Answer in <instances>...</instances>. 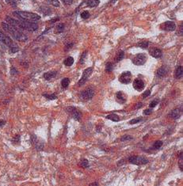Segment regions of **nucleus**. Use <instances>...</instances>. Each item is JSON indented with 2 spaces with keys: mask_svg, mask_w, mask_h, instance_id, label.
<instances>
[{
  "mask_svg": "<svg viewBox=\"0 0 183 186\" xmlns=\"http://www.w3.org/2000/svg\"><path fill=\"white\" fill-rule=\"evenodd\" d=\"M142 106H143L142 103H137V105H136V106H135V108H141Z\"/></svg>",
  "mask_w": 183,
  "mask_h": 186,
  "instance_id": "79ce46f5",
  "label": "nucleus"
},
{
  "mask_svg": "<svg viewBox=\"0 0 183 186\" xmlns=\"http://www.w3.org/2000/svg\"><path fill=\"white\" fill-rule=\"evenodd\" d=\"M152 56L154 58H160L162 56V51L159 48H155L154 51H152Z\"/></svg>",
  "mask_w": 183,
  "mask_h": 186,
  "instance_id": "aec40b11",
  "label": "nucleus"
},
{
  "mask_svg": "<svg viewBox=\"0 0 183 186\" xmlns=\"http://www.w3.org/2000/svg\"><path fill=\"white\" fill-rule=\"evenodd\" d=\"M81 17H82V18L83 19H87L89 18V17H90V14H89V12L88 11H84L81 14Z\"/></svg>",
  "mask_w": 183,
  "mask_h": 186,
  "instance_id": "7c9ffc66",
  "label": "nucleus"
},
{
  "mask_svg": "<svg viewBox=\"0 0 183 186\" xmlns=\"http://www.w3.org/2000/svg\"><path fill=\"white\" fill-rule=\"evenodd\" d=\"M73 0H63V2H64V4L66 5H71L72 3Z\"/></svg>",
  "mask_w": 183,
  "mask_h": 186,
  "instance_id": "ea45409f",
  "label": "nucleus"
},
{
  "mask_svg": "<svg viewBox=\"0 0 183 186\" xmlns=\"http://www.w3.org/2000/svg\"><path fill=\"white\" fill-rule=\"evenodd\" d=\"M32 143H33V144L35 146L36 149L37 150H42L43 147H44V144H43L42 142H39L38 141V139H37V137L36 136V135H32Z\"/></svg>",
  "mask_w": 183,
  "mask_h": 186,
  "instance_id": "f8f14e48",
  "label": "nucleus"
},
{
  "mask_svg": "<svg viewBox=\"0 0 183 186\" xmlns=\"http://www.w3.org/2000/svg\"><path fill=\"white\" fill-rule=\"evenodd\" d=\"M144 83L143 81L140 80V79H135L133 82V88L136 90L137 91H141L144 89Z\"/></svg>",
  "mask_w": 183,
  "mask_h": 186,
  "instance_id": "9b49d317",
  "label": "nucleus"
},
{
  "mask_svg": "<svg viewBox=\"0 0 183 186\" xmlns=\"http://www.w3.org/2000/svg\"><path fill=\"white\" fill-rule=\"evenodd\" d=\"M106 119H109V120L114 121V122H118L120 120V117L116 114H109V115L106 116Z\"/></svg>",
  "mask_w": 183,
  "mask_h": 186,
  "instance_id": "6ab92c4d",
  "label": "nucleus"
},
{
  "mask_svg": "<svg viewBox=\"0 0 183 186\" xmlns=\"http://www.w3.org/2000/svg\"><path fill=\"white\" fill-rule=\"evenodd\" d=\"M2 26L3 29L7 33H10L14 37V39H16L17 40L26 41L27 39H28V37L22 32H21V30L19 29L16 28V27H14V26H11V25H10L8 23H5V22L2 23Z\"/></svg>",
  "mask_w": 183,
  "mask_h": 186,
  "instance_id": "f03ea898",
  "label": "nucleus"
},
{
  "mask_svg": "<svg viewBox=\"0 0 183 186\" xmlns=\"http://www.w3.org/2000/svg\"><path fill=\"white\" fill-rule=\"evenodd\" d=\"M150 94H151V91H150V90H147V91H145V92L143 94V98L147 97Z\"/></svg>",
  "mask_w": 183,
  "mask_h": 186,
  "instance_id": "4c0bfd02",
  "label": "nucleus"
},
{
  "mask_svg": "<svg viewBox=\"0 0 183 186\" xmlns=\"http://www.w3.org/2000/svg\"><path fill=\"white\" fill-rule=\"evenodd\" d=\"M10 51H11L12 53H14V52L18 51V48L16 47V46H12V47H10Z\"/></svg>",
  "mask_w": 183,
  "mask_h": 186,
  "instance_id": "e433bc0d",
  "label": "nucleus"
},
{
  "mask_svg": "<svg viewBox=\"0 0 183 186\" xmlns=\"http://www.w3.org/2000/svg\"><path fill=\"white\" fill-rule=\"evenodd\" d=\"M183 75V70L182 67L179 66L177 67L175 71V78H181Z\"/></svg>",
  "mask_w": 183,
  "mask_h": 186,
  "instance_id": "a211bd4d",
  "label": "nucleus"
},
{
  "mask_svg": "<svg viewBox=\"0 0 183 186\" xmlns=\"http://www.w3.org/2000/svg\"><path fill=\"white\" fill-rule=\"evenodd\" d=\"M133 138L130 135H124L122 138H121V141H126V140H132Z\"/></svg>",
  "mask_w": 183,
  "mask_h": 186,
  "instance_id": "72a5a7b5",
  "label": "nucleus"
},
{
  "mask_svg": "<svg viewBox=\"0 0 183 186\" xmlns=\"http://www.w3.org/2000/svg\"><path fill=\"white\" fill-rule=\"evenodd\" d=\"M86 56V52H83V54L82 55V57H81V64H83V60H84V59H85V57Z\"/></svg>",
  "mask_w": 183,
  "mask_h": 186,
  "instance_id": "58836bf2",
  "label": "nucleus"
},
{
  "mask_svg": "<svg viewBox=\"0 0 183 186\" xmlns=\"http://www.w3.org/2000/svg\"><path fill=\"white\" fill-rule=\"evenodd\" d=\"M99 4V0H88L87 6L90 7H95Z\"/></svg>",
  "mask_w": 183,
  "mask_h": 186,
  "instance_id": "412c9836",
  "label": "nucleus"
},
{
  "mask_svg": "<svg viewBox=\"0 0 183 186\" xmlns=\"http://www.w3.org/2000/svg\"><path fill=\"white\" fill-rule=\"evenodd\" d=\"M44 96L45 97H47L48 99H49V100H54V99L56 98V94H44Z\"/></svg>",
  "mask_w": 183,
  "mask_h": 186,
  "instance_id": "c756f323",
  "label": "nucleus"
},
{
  "mask_svg": "<svg viewBox=\"0 0 183 186\" xmlns=\"http://www.w3.org/2000/svg\"><path fill=\"white\" fill-rule=\"evenodd\" d=\"M159 101L158 100V99H155V100H154V101H152L149 105L150 107H151V108H154V107H155V106L159 104Z\"/></svg>",
  "mask_w": 183,
  "mask_h": 186,
  "instance_id": "2f4dec72",
  "label": "nucleus"
},
{
  "mask_svg": "<svg viewBox=\"0 0 183 186\" xmlns=\"http://www.w3.org/2000/svg\"><path fill=\"white\" fill-rule=\"evenodd\" d=\"M147 61V56L143 53H140L137 54L132 59V63L136 66H140L143 65Z\"/></svg>",
  "mask_w": 183,
  "mask_h": 186,
  "instance_id": "39448f33",
  "label": "nucleus"
},
{
  "mask_svg": "<svg viewBox=\"0 0 183 186\" xmlns=\"http://www.w3.org/2000/svg\"><path fill=\"white\" fill-rule=\"evenodd\" d=\"M128 162L134 165H140L147 164L148 163V160L144 157H141V156H132L128 158Z\"/></svg>",
  "mask_w": 183,
  "mask_h": 186,
  "instance_id": "20e7f679",
  "label": "nucleus"
},
{
  "mask_svg": "<svg viewBox=\"0 0 183 186\" xmlns=\"http://www.w3.org/2000/svg\"><path fill=\"white\" fill-rule=\"evenodd\" d=\"M92 71L93 69L91 68V67H88V68H86V70H84L83 75H82V77H81V78L79 79V81H78V83L79 86H82L85 84L86 82L87 81L88 78H89L90 75L92 74Z\"/></svg>",
  "mask_w": 183,
  "mask_h": 186,
  "instance_id": "423d86ee",
  "label": "nucleus"
},
{
  "mask_svg": "<svg viewBox=\"0 0 183 186\" xmlns=\"http://www.w3.org/2000/svg\"><path fill=\"white\" fill-rule=\"evenodd\" d=\"M152 108H147V109H145L143 111V114L144 115H150V114H152Z\"/></svg>",
  "mask_w": 183,
  "mask_h": 186,
  "instance_id": "f704fd0d",
  "label": "nucleus"
},
{
  "mask_svg": "<svg viewBox=\"0 0 183 186\" xmlns=\"http://www.w3.org/2000/svg\"><path fill=\"white\" fill-rule=\"evenodd\" d=\"M69 83H70V80H69L68 78H64V79L61 81V86H63V88L67 87L69 85Z\"/></svg>",
  "mask_w": 183,
  "mask_h": 186,
  "instance_id": "5701e85b",
  "label": "nucleus"
},
{
  "mask_svg": "<svg viewBox=\"0 0 183 186\" xmlns=\"http://www.w3.org/2000/svg\"><path fill=\"white\" fill-rule=\"evenodd\" d=\"M124 52L121 51V52H118V54H117V56H116V60L117 62L121 61V59H122L124 58Z\"/></svg>",
  "mask_w": 183,
  "mask_h": 186,
  "instance_id": "cd10ccee",
  "label": "nucleus"
},
{
  "mask_svg": "<svg viewBox=\"0 0 183 186\" xmlns=\"http://www.w3.org/2000/svg\"><path fill=\"white\" fill-rule=\"evenodd\" d=\"M17 73V71L15 70V68H14V67H12L11 68V74L12 75H14V74H16Z\"/></svg>",
  "mask_w": 183,
  "mask_h": 186,
  "instance_id": "a19ab883",
  "label": "nucleus"
},
{
  "mask_svg": "<svg viewBox=\"0 0 183 186\" xmlns=\"http://www.w3.org/2000/svg\"><path fill=\"white\" fill-rule=\"evenodd\" d=\"M57 28H58V31L59 32H62V31L64 30V24H59V26H57Z\"/></svg>",
  "mask_w": 183,
  "mask_h": 186,
  "instance_id": "c9c22d12",
  "label": "nucleus"
},
{
  "mask_svg": "<svg viewBox=\"0 0 183 186\" xmlns=\"http://www.w3.org/2000/svg\"><path fill=\"white\" fill-rule=\"evenodd\" d=\"M166 75V69L164 67H160L156 72L157 77H159V78H163V77H164Z\"/></svg>",
  "mask_w": 183,
  "mask_h": 186,
  "instance_id": "f3484780",
  "label": "nucleus"
},
{
  "mask_svg": "<svg viewBox=\"0 0 183 186\" xmlns=\"http://www.w3.org/2000/svg\"><path fill=\"white\" fill-rule=\"evenodd\" d=\"M14 14L16 17H18L20 20L27 21H36L40 20V17L37 14H33L30 12L26 11H15L14 12Z\"/></svg>",
  "mask_w": 183,
  "mask_h": 186,
  "instance_id": "7ed1b4c3",
  "label": "nucleus"
},
{
  "mask_svg": "<svg viewBox=\"0 0 183 186\" xmlns=\"http://www.w3.org/2000/svg\"><path fill=\"white\" fill-rule=\"evenodd\" d=\"M56 71H48V72H47V73H45V75H44V78L46 79V80H51L52 78H53L54 77H56Z\"/></svg>",
  "mask_w": 183,
  "mask_h": 186,
  "instance_id": "dca6fc26",
  "label": "nucleus"
},
{
  "mask_svg": "<svg viewBox=\"0 0 183 186\" xmlns=\"http://www.w3.org/2000/svg\"><path fill=\"white\" fill-rule=\"evenodd\" d=\"M181 113H182V110L180 108H174L170 114V116L173 118V120H177L181 116Z\"/></svg>",
  "mask_w": 183,
  "mask_h": 186,
  "instance_id": "4468645a",
  "label": "nucleus"
},
{
  "mask_svg": "<svg viewBox=\"0 0 183 186\" xmlns=\"http://www.w3.org/2000/svg\"><path fill=\"white\" fill-rule=\"evenodd\" d=\"M163 27L165 30L166 31H173L176 29V25L173 21H166L163 25Z\"/></svg>",
  "mask_w": 183,
  "mask_h": 186,
  "instance_id": "ddd939ff",
  "label": "nucleus"
},
{
  "mask_svg": "<svg viewBox=\"0 0 183 186\" xmlns=\"http://www.w3.org/2000/svg\"><path fill=\"white\" fill-rule=\"evenodd\" d=\"M142 117H138V118H135V119H132L129 121V124H137V123H140L141 120H142Z\"/></svg>",
  "mask_w": 183,
  "mask_h": 186,
  "instance_id": "c85d7f7f",
  "label": "nucleus"
},
{
  "mask_svg": "<svg viewBox=\"0 0 183 186\" xmlns=\"http://www.w3.org/2000/svg\"><path fill=\"white\" fill-rule=\"evenodd\" d=\"M94 95V90L90 88H87L85 90L82 91V93L80 94V97L83 101H88V100L92 98Z\"/></svg>",
  "mask_w": 183,
  "mask_h": 186,
  "instance_id": "0eeeda50",
  "label": "nucleus"
},
{
  "mask_svg": "<svg viewBox=\"0 0 183 186\" xmlns=\"http://www.w3.org/2000/svg\"><path fill=\"white\" fill-rule=\"evenodd\" d=\"M7 23L11 25V26H14L18 29H25V30L29 31V32H33L36 31L38 29L37 24L33 22V21H17L14 19L11 18L7 17Z\"/></svg>",
  "mask_w": 183,
  "mask_h": 186,
  "instance_id": "f257e3e1",
  "label": "nucleus"
},
{
  "mask_svg": "<svg viewBox=\"0 0 183 186\" xmlns=\"http://www.w3.org/2000/svg\"><path fill=\"white\" fill-rule=\"evenodd\" d=\"M131 78H132V74L130 71H124L119 77V81L124 84H128L130 83Z\"/></svg>",
  "mask_w": 183,
  "mask_h": 186,
  "instance_id": "1a4fd4ad",
  "label": "nucleus"
},
{
  "mask_svg": "<svg viewBox=\"0 0 183 186\" xmlns=\"http://www.w3.org/2000/svg\"><path fill=\"white\" fill-rule=\"evenodd\" d=\"M67 111L68 112L72 117L75 120H80L81 117H82V113L79 110H78L77 108L75 107H68L67 108Z\"/></svg>",
  "mask_w": 183,
  "mask_h": 186,
  "instance_id": "6e6552de",
  "label": "nucleus"
},
{
  "mask_svg": "<svg viewBox=\"0 0 183 186\" xmlns=\"http://www.w3.org/2000/svg\"><path fill=\"white\" fill-rule=\"evenodd\" d=\"M0 41L3 43V44H5L6 45H7V46H10V47L14 46L13 45V41L11 40V39L9 37L5 35L4 33H2L1 30H0Z\"/></svg>",
  "mask_w": 183,
  "mask_h": 186,
  "instance_id": "9d476101",
  "label": "nucleus"
},
{
  "mask_svg": "<svg viewBox=\"0 0 183 186\" xmlns=\"http://www.w3.org/2000/svg\"><path fill=\"white\" fill-rule=\"evenodd\" d=\"M49 2L52 6H54V7H57L59 6V2L58 0H49Z\"/></svg>",
  "mask_w": 183,
  "mask_h": 186,
  "instance_id": "473e14b6",
  "label": "nucleus"
},
{
  "mask_svg": "<svg viewBox=\"0 0 183 186\" xmlns=\"http://www.w3.org/2000/svg\"><path fill=\"white\" fill-rule=\"evenodd\" d=\"M64 64L65 66L67 67H71L72 64H74V59L72 57H67L65 60H64Z\"/></svg>",
  "mask_w": 183,
  "mask_h": 186,
  "instance_id": "4be33fe9",
  "label": "nucleus"
},
{
  "mask_svg": "<svg viewBox=\"0 0 183 186\" xmlns=\"http://www.w3.org/2000/svg\"><path fill=\"white\" fill-rule=\"evenodd\" d=\"M116 100L118 101L119 103H124L126 101V98H125V95L121 92V91H119V92L116 93Z\"/></svg>",
  "mask_w": 183,
  "mask_h": 186,
  "instance_id": "2eb2a0df",
  "label": "nucleus"
},
{
  "mask_svg": "<svg viewBox=\"0 0 183 186\" xmlns=\"http://www.w3.org/2000/svg\"><path fill=\"white\" fill-rule=\"evenodd\" d=\"M89 162H88L87 159H82L80 162V165L81 167L83 168H87L89 167Z\"/></svg>",
  "mask_w": 183,
  "mask_h": 186,
  "instance_id": "b1692460",
  "label": "nucleus"
},
{
  "mask_svg": "<svg viewBox=\"0 0 183 186\" xmlns=\"http://www.w3.org/2000/svg\"><path fill=\"white\" fill-rule=\"evenodd\" d=\"M98 185V184H97V182H94V183H91V184H90V185Z\"/></svg>",
  "mask_w": 183,
  "mask_h": 186,
  "instance_id": "37998d69",
  "label": "nucleus"
},
{
  "mask_svg": "<svg viewBox=\"0 0 183 186\" xmlns=\"http://www.w3.org/2000/svg\"><path fill=\"white\" fill-rule=\"evenodd\" d=\"M163 146V142L160 141V140H158L153 144V148L154 149H159L161 146Z\"/></svg>",
  "mask_w": 183,
  "mask_h": 186,
  "instance_id": "bb28decb",
  "label": "nucleus"
},
{
  "mask_svg": "<svg viewBox=\"0 0 183 186\" xmlns=\"http://www.w3.org/2000/svg\"><path fill=\"white\" fill-rule=\"evenodd\" d=\"M148 44H149L148 41L143 40V41H141V42L138 43L137 46L140 48H147V46H148Z\"/></svg>",
  "mask_w": 183,
  "mask_h": 186,
  "instance_id": "393cba45",
  "label": "nucleus"
},
{
  "mask_svg": "<svg viewBox=\"0 0 183 186\" xmlns=\"http://www.w3.org/2000/svg\"><path fill=\"white\" fill-rule=\"evenodd\" d=\"M113 69V64L112 63H108L106 64V66H105V71L106 72H111Z\"/></svg>",
  "mask_w": 183,
  "mask_h": 186,
  "instance_id": "a878e982",
  "label": "nucleus"
}]
</instances>
